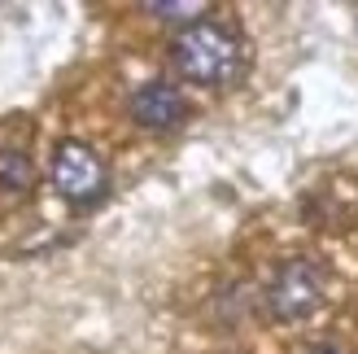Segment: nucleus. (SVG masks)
I'll return each instance as SVG.
<instances>
[{"mask_svg":"<svg viewBox=\"0 0 358 354\" xmlns=\"http://www.w3.org/2000/svg\"><path fill=\"white\" fill-rule=\"evenodd\" d=\"M127 110L136 118V127H145V132H175L188 118V97L166 79H145L127 97Z\"/></svg>","mask_w":358,"mask_h":354,"instance_id":"20e7f679","label":"nucleus"},{"mask_svg":"<svg viewBox=\"0 0 358 354\" xmlns=\"http://www.w3.org/2000/svg\"><path fill=\"white\" fill-rule=\"evenodd\" d=\"M145 13L162 17V22H179V27H192L210 13L206 0H157V5H145Z\"/></svg>","mask_w":358,"mask_h":354,"instance_id":"423d86ee","label":"nucleus"},{"mask_svg":"<svg viewBox=\"0 0 358 354\" xmlns=\"http://www.w3.org/2000/svg\"><path fill=\"white\" fill-rule=\"evenodd\" d=\"M324 293H328L324 267L315 258L297 254V258H284L275 267L271 285H266V311L280 324H297V320H310L324 306Z\"/></svg>","mask_w":358,"mask_h":354,"instance_id":"7ed1b4c3","label":"nucleus"},{"mask_svg":"<svg viewBox=\"0 0 358 354\" xmlns=\"http://www.w3.org/2000/svg\"><path fill=\"white\" fill-rule=\"evenodd\" d=\"M306 354H350V350H345L341 341H315V346H310Z\"/></svg>","mask_w":358,"mask_h":354,"instance_id":"0eeeda50","label":"nucleus"},{"mask_svg":"<svg viewBox=\"0 0 358 354\" xmlns=\"http://www.w3.org/2000/svg\"><path fill=\"white\" fill-rule=\"evenodd\" d=\"M171 66L196 87H231L245 75V40L219 17H201L171 35Z\"/></svg>","mask_w":358,"mask_h":354,"instance_id":"f257e3e1","label":"nucleus"},{"mask_svg":"<svg viewBox=\"0 0 358 354\" xmlns=\"http://www.w3.org/2000/svg\"><path fill=\"white\" fill-rule=\"evenodd\" d=\"M48 184L66 206L92 210L96 201H105V192H110V162H105L87 140L66 136L48 153Z\"/></svg>","mask_w":358,"mask_h":354,"instance_id":"f03ea898","label":"nucleus"},{"mask_svg":"<svg viewBox=\"0 0 358 354\" xmlns=\"http://www.w3.org/2000/svg\"><path fill=\"white\" fill-rule=\"evenodd\" d=\"M35 184V167L22 149H0V192H27Z\"/></svg>","mask_w":358,"mask_h":354,"instance_id":"39448f33","label":"nucleus"}]
</instances>
